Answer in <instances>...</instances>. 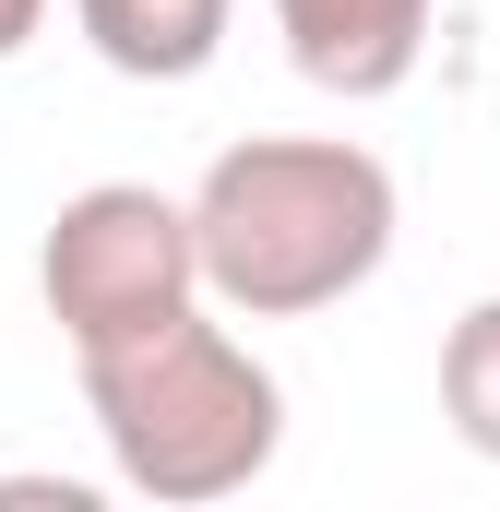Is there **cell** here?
Returning <instances> with one entry per match:
<instances>
[{"mask_svg":"<svg viewBox=\"0 0 500 512\" xmlns=\"http://www.w3.org/2000/svg\"><path fill=\"white\" fill-rule=\"evenodd\" d=\"M179 203H191L203 298L227 322H310V310L358 298L405 227L393 167L346 131H250Z\"/></svg>","mask_w":500,"mask_h":512,"instance_id":"cell-1","label":"cell"},{"mask_svg":"<svg viewBox=\"0 0 500 512\" xmlns=\"http://www.w3.org/2000/svg\"><path fill=\"white\" fill-rule=\"evenodd\" d=\"M72 370H84V417L108 441V477L155 512L239 501L286 453V382H274V358L250 334L215 322V298L155 322V334H131V346L72 358Z\"/></svg>","mask_w":500,"mask_h":512,"instance_id":"cell-2","label":"cell"},{"mask_svg":"<svg viewBox=\"0 0 500 512\" xmlns=\"http://www.w3.org/2000/svg\"><path fill=\"white\" fill-rule=\"evenodd\" d=\"M36 298L60 322L72 358L96 346H131L179 310H203V251H191V203L155 191V179H96L48 215L36 239Z\"/></svg>","mask_w":500,"mask_h":512,"instance_id":"cell-3","label":"cell"},{"mask_svg":"<svg viewBox=\"0 0 500 512\" xmlns=\"http://www.w3.org/2000/svg\"><path fill=\"white\" fill-rule=\"evenodd\" d=\"M429 24L441 0H274V36H286V72L370 108V96H405L417 60H429Z\"/></svg>","mask_w":500,"mask_h":512,"instance_id":"cell-4","label":"cell"},{"mask_svg":"<svg viewBox=\"0 0 500 512\" xmlns=\"http://www.w3.org/2000/svg\"><path fill=\"white\" fill-rule=\"evenodd\" d=\"M72 24L120 84H191V72H215L239 0H72Z\"/></svg>","mask_w":500,"mask_h":512,"instance_id":"cell-5","label":"cell"},{"mask_svg":"<svg viewBox=\"0 0 500 512\" xmlns=\"http://www.w3.org/2000/svg\"><path fill=\"white\" fill-rule=\"evenodd\" d=\"M441 429L477 465H500V298L453 310V334H441Z\"/></svg>","mask_w":500,"mask_h":512,"instance_id":"cell-6","label":"cell"},{"mask_svg":"<svg viewBox=\"0 0 500 512\" xmlns=\"http://www.w3.org/2000/svg\"><path fill=\"white\" fill-rule=\"evenodd\" d=\"M12 501H48V512H96V489L84 477H0V512Z\"/></svg>","mask_w":500,"mask_h":512,"instance_id":"cell-7","label":"cell"},{"mask_svg":"<svg viewBox=\"0 0 500 512\" xmlns=\"http://www.w3.org/2000/svg\"><path fill=\"white\" fill-rule=\"evenodd\" d=\"M36 36H48V0H0V60H24Z\"/></svg>","mask_w":500,"mask_h":512,"instance_id":"cell-8","label":"cell"}]
</instances>
